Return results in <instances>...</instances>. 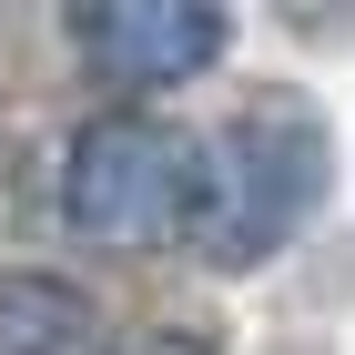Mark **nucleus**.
Listing matches in <instances>:
<instances>
[{
	"instance_id": "20e7f679",
	"label": "nucleus",
	"mask_w": 355,
	"mask_h": 355,
	"mask_svg": "<svg viewBox=\"0 0 355 355\" xmlns=\"http://www.w3.org/2000/svg\"><path fill=\"white\" fill-rule=\"evenodd\" d=\"M0 355H112L102 304L71 274H0Z\"/></svg>"
},
{
	"instance_id": "f03ea898",
	"label": "nucleus",
	"mask_w": 355,
	"mask_h": 355,
	"mask_svg": "<svg viewBox=\"0 0 355 355\" xmlns=\"http://www.w3.org/2000/svg\"><path fill=\"white\" fill-rule=\"evenodd\" d=\"M203 193H214V142H193L163 112H92L61 153V223L122 254L203 234Z\"/></svg>"
},
{
	"instance_id": "39448f33",
	"label": "nucleus",
	"mask_w": 355,
	"mask_h": 355,
	"mask_svg": "<svg viewBox=\"0 0 355 355\" xmlns=\"http://www.w3.org/2000/svg\"><path fill=\"white\" fill-rule=\"evenodd\" d=\"M142 355H203V345H142Z\"/></svg>"
},
{
	"instance_id": "f257e3e1",
	"label": "nucleus",
	"mask_w": 355,
	"mask_h": 355,
	"mask_svg": "<svg viewBox=\"0 0 355 355\" xmlns=\"http://www.w3.org/2000/svg\"><path fill=\"white\" fill-rule=\"evenodd\" d=\"M335 193V132L304 92H264L223 122L214 142V193H203V264L214 274H254L325 214Z\"/></svg>"
},
{
	"instance_id": "7ed1b4c3",
	"label": "nucleus",
	"mask_w": 355,
	"mask_h": 355,
	"mask_svg": "<svg viewBox=\"0 0 355 355\" xmlns=\"http://www.w3.org/2000/svg\"><path fill=\"white\" fill-rule=\"evenodd\" d=\"M61 31H71L82 71L112 82V92L203 82V71L234 51V10H223V0H82Z\"/></svg>"
}]
</instances>
